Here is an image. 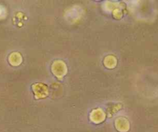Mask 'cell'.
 I'll list each match as a JSON object with an SVG mask.
<instances>
[{"label": "cell", "mask_w": 158, "mask_h": 132, "mask_svg": "<svg viewBox=\"0 0 158 132\" xmlns=\"http://www.w3.org/2000/svg\"><path fill=\"white\" fill-rule=\"evenodd\" d=\"M6 17V9L2 6H0V19Z\"/></svg>", "instance_id": "cell-1"}]
</instances>
